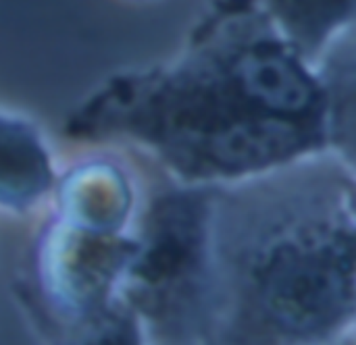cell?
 Listing matches in <instances>:
<instances>
[{
	"mask_svg": "<svg viewBox=\"0 0 356 345\" xmlns=\"http://www.w3.org/2000/svg\"><path fill=\"white\" fill-rule=\"evenodd\" d=\"M65 135L129 142L190 185L332 154L323 77L259 0H217L177 56L108 77L67 117Z\"/></svg>",
	"mask_w": 356,
	"mask_h": 345,
	"instance_id": "cell-1",
	"label": "cell"
},
{
	"mask_svg": "<svg viewBox=\"0 0 356 345\" xmlns=\"http://www.w3.org/2000/svg\"><path fill=\"white\" fill-rule=\"evenodd\" d=\"M321 158L217 185V342H330L355 327V167Z\"/></svg>",
	"mask_w": 356,
	"mask_h": 345,
	"instance_id": "cell-2",
	"label": "cell"
},
{
	"mask_svg": "<svg viewBox=\"0 0 356 345\" xmlns=\"http://www.w3.org/2000/svg\"><path fill=\"white\" fill-rule=\"evenodd\" d=\"M215 194L217 185L179 183L146 208L123 279V304L140 335L173 344L217 342Z\"/></svg>",
	"mask_w": 356,
	"mask_h": 345,
	"instance_id": "cell-3",
	"label": "cell"
},
{
	"mask_svg": "<svg viewBox=\"0 0 356 345\" xmlns=\"http://www.w3.org/2000/svg\"><path fill=\"white\" fill-rule=\"evenodd\" d=\"M134 250L136 235L127 231H102L54 214L35 254L46 308L86 342H136L142 335L123 304Z\"/></svg>",
	"mask_w": 356,
	"mask_h": 345,
	"instance_id": "cell-4",
	"label": "cell"
},
{
	"mask_svg": "<svg viewBox=\"0 0 356 345\" xmlns=\"http://www.w3.org/2000/svg\"><path fill=\"white\" fill-rule=\"evenodd\" d=\"M56 167L42 131L23 117L0 110V208L33 210L56 185Z\"/></svg>",
	"mask_w": 356,
	"mask_h": 345,
	"instance_id": "cell-5",
	"label": "cell"
},
{
	"mask_svg": "<svg viewBox=\"0 0 356 345\" xmlns=\"http://www.w3.org/2000/svg\"><path fill=\"white\" fill-rule=\"evenodd\" d=\"M280 33L309 62L323 52L355 23L356 0H259Z\"/></svg>",
	"mask_w": 356,
	"mask_h": 345,
	"instance_id": "cell-6",
	"label": "cell"
}]
</instances>
